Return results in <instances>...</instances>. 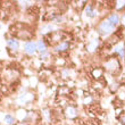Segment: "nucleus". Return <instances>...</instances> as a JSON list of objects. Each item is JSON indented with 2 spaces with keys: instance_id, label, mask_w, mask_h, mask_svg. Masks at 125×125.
Wrapping results in <instances>:
<instances>
[{
  "instance_id": "obj_1",
  "label": "nucleus",
  "mask_w": 125,
  "mask_h": 125,
  "mask_svg": "<svg viewBox=\"0 0 125 125\" xmlns=\"http://www.w3.org/2000/svg\"><path fill=\"white\" fill-rule=\"evenodd\" d=\"M119 22H121V18L117 14H110L107 18L100 22V24L98 25V33L102 36H108L114 32L115 27L119 24Z\"/></svg>"
},
{
  "instance_id": "obj_2",
  "label": "nucleus",
  "mask_w": 125,
  "mask_h": 125,
  "mask_svg": "<svg viewBox=\"0 0 125 125\" xmlns=\"http://www.w3.org/2000/svg\"><path fill=\"white\" fill-rule=\"evenodd\" d=\"M33 100H34V94H33L32 92H24V93L18 95L16 99L17 105H20V106L29 105L30 102L33 101Z\"/></svg>"
},
{
  "instance_id": "obj_3",
  "label": "nucleus",
  "mask_w": 125,
  "mask_h": 125,
  "mask_svg": "<svg viewBox=\"0 0 125 125\" xmlns=\"http://www.w3.org/2000/svg\"><path fill=\"white\" fill-rule=\"evenodd\" d=\"M24 52L29 55V56H34L36 52H38V49H36V42L34 41H26L25 44H24Z\"/></svg>"
},
{
  "instance_id": "obj_4",
  "label": "nucleus",
  "mask_w": 125,
  "mask_h": 125,
  "mask_svg": "<svg viewBox=\"0 0 125 125\" xmlns=\"http://www.w3.org/2000/svg\"><path fill=\"white\" fill-rule=\"evenodd\" d=\"M105 67L108 69V71H110V72H115V71H117V69L119 68V62L117 59L112 58V59H109L108 62H106Z\"/></svg>"
},
{
  "instance_id": "obj_5",
  "label": "nucleus",
  "mask_w": 125,
  "mask_h": 125,
  "mask_svg": "<svg viewBox=\"0 0 125 125\" xmlns=\"http://www.w3.org/2000/svg\"><path fill=\"white\" fill-rule=\"evenodd\" d=\"M7 48L11 51H15L16 52L17 50L20 49V42L18 40L15 39V38H10V39L7 40Z\"/></svg>"
},
{
  "instance_id": "obj_6",
  "label": "nucleus",
  "mask_w": 125,
  "mask_h": 125,
  "mask_svg": "<svg viewBox=\"0 0 125 125\" xmlns=\"http://www.w3.org/2000/svg\"><path fill=\"white\" fill-rule=\"evenodd\" d=\"M65 115H66V117L69 118V119L76 118V117H77V110H76V108H74V107H72V106H69V107L66 108Z\"/></svg>"
},
{
  "instance_id": "obj_7",
  "label": "nucleus",
  "mask_w": 125,
  "mask_h": 125,
  "mask_svg": "<svg viewBox=\"0 0 125 125\" xmlns=\"http://www.w3.org/2000/svg\"><path fill=\"white\" fill-rule=\"evenodd\" d=\"M67 49H69L68 41H62V42L58 43V44L55 47V51H56V52H62V51H66Z\"/></svg>"
},
{
  "instance_id": "obj_8",
  "label": "nucleus",
  "mask_w": 125,
  "mask_h": 125,
  "mask_svg": "<svg viewBox=\"0 0 125 125\" xmlns=\"http://www.w3.org/2000/svg\"><path fill=\"white\" fill-rule=\"evenodd\" d=\"M36 49H38V52L39 53H43L48 51V47H47V43L43 41V40H38L36 41Z\"/></svg>"
},
{
  "instance_id": "obj_9",
  "label": "nucleus",
  "mask_w": 125,
  "mask_h": 125,
  "mask_svg": "<svg viewBox=\"0 0 125 125\" xmlns=\"http://www.w3.org/2000/svg\"><path fill=\"white\" fill-rule=\"evenodd\" d=\"M99 46V40L98 39H93L91 40L89 43H88V51H90V52H93V51H95V49L98 48Z\"/></svg>"
},
{
  "instance_id": "obj_10",
  "label": "nucleus",
  "mask_w": 125,
  "mask_h": 125,
  "mask_svg": "<svg viewBox=\"0 0 125 125\" xmlns=\"http://www.w3.org/2000/svg\"><path fill=\"white\" fill-rule=\"evenodd\" d=\"M53 30H55V26H53L52 24H47V25H43V26L41 27L40 33H41L42 35H46V34H48V33H50V32H53Z\"/></svg>"
},
{
  "instance_id": "obj_11",
  "label": "nucleus",
  "mask_w": 125,
  "mask_h": 125,
  "mask_svg": "<svg viewBox=\"0 0 125 125\" xmlns=\"http://www.w3.org/2000/svg\"><path fill=\"white\" fill-rule=\"evenodd\" d=\"M114 51H115L117 55H119V57H124L125 56V47L123 43H119V44H117V46L114 48Z\"/></svg>"
},
{
  "instance_id": "obj_12",
  "label": "nucleus",
  "mask_w": 125,
  "mask_h": 125,
  "mask_svg": "<svg viewBox=\"0 0 125 125\" xmlns=\"http://www.w3.org/2000/svg\"><path fill=\"white\" fill-rule=\"evenodd\" d=\"M85 15L88 17L93 18V17H95V15H97V11H95V9L91 5H89V6H86V8H85Z\"/></svg>"
},
{
  "instance_id": "obj_13",
  "label": "nucleus",
  "mask_w": 125,
  "mask_h": 125,
  "mask_svg": "<svg viewBox=\"0 0 125 125\" xmlns=\"http://www.w3.org/2000/svg\"><path fill=\"white\" fill-rule=\"evenodd\" d=\"M3 123L6 125H13L15 123V117L13 115H10V114H7L3 117Z\"/></svg>"
},
{
  "instance_id": "obj_14",
  "label": "nucleus",
  "mask_w": 125,
  "mask_h": 125,
  "mask_svg": "<svg viewBox=\"0 0 125 125\" xmlns=\"http://www.w3.org/2000/svg\"><path fill=\"white\" fill-rule=\"evenodd\" d=\"M125 7V1H116V9H121Z\"/></svg>"
},
{
  "instance_id": "obj_15",
  "label": "nucleus",
  "mask_w": 125,
  "mask_h": 125,
  "mask_svg": "<svg viewBox=\"0 0 125 125\" xmlns=\"http://www.w3.org/2000/svg\"><path fill=\"white\" fill-rule=\"evenodd\" d=\"M48 57H49V51L43 52V53H40V59H41V60H46Z\"/></svg>"
},
{
  "instance_id": "obj_16",
  "label": "nucleus",
  "mask_w": 125,
  "mask_h": 125,
  "mask_svg": "<svg viewBox=\"0 0 125 125\" xmlns=\"http://www.w3.org/2000/svg\"><path fill=\"white\" fill-rule=\"evenodd\" d=\"M18 3L23 7H27V6H30L32 2H31V1H18Z\"/></svg>"
},
{
  "instance_id": "obj_17",
  "label": "nucleus",
  "mask_w": 125,
  "mask_h": 125,
  "mask_svg": "<svg viewBox=\"0 0 125 125\" xmlns=\"http://www.w3.org/2000/svg\"><path fill=\"white\" fill-rule=\"evenodd\" d=\"M62 21H64V17L60 16V15L55 17V22H56V23H62Z\"/></svg>"
},
{
  "instance_id": "obj_18",
  "label": "nucleus",
  "mask_w": 125,
  "mask_h": 125,
  "mask_svg": "<svg viewBox=\"0 0 125 125\" xmlns=\"http://www.w3.org/2000/svg\"><path fill=\"white\" fill-rule=\"evenodd\" d=\"M122 23L125 25V15H123V16H122Z\"/></svg>"
}]
</instances>
